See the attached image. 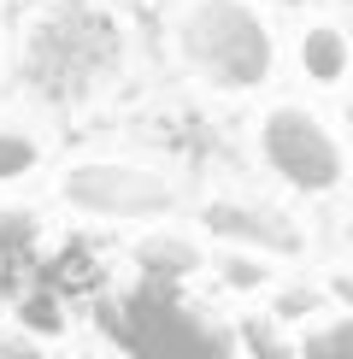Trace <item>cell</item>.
Listing matches in <instances>:
<instances>
[{
  "mask_svg": "<svg viewBox=\"0 0 353 359\" xmlns=\"http://www.w3.org/2000/svg\"><path fill=\"white\" fill-rule=\"evenodd\" d=\"M124 18L106 0H53L18 41V77L41 107H88L124 77Z\"/></svg>",
  "mask_w": 353,
  "mask_h": 359,
  "instance_id": "1",
  "label": "cell"
},
{
  "mask_svg": "<svg viewBox=\"0 0 353 359\" xmlns=\"http://www.w3.org/2000/svg\"><path fill=\"white\" fill-rule=\"evenodd\" d=\"M95 324L124 359H235L242 330L165 277H136L95 301Z\"/></svg>",
  "mask_w": 353,
  "mask_h": 359,
  "instance_id": "2",
  "label": "cell"
},
{
  "mask_svg": "<svg viewBox=\"0 0 353 359\" xmlns=\"http://www.w3.org/2000/svg\"><path fill=\"white\" fill-rule=\"evenodd\" d=\"M176 48L218 95H247L277 65L271 18L254 0H188L176 12Z\"/></svg>",
  "mask_w": 353,
  "mask_h": 359,
  "instance_id": "3",
  "label": "cell"
},
{
  "mask_svg": "<svg viewBox=\"0 0 353 359\" xmlns=\"http://www.w3.org/2000/svg\"><path fill=\"white\" fill-rule=\"evenodd\" d=\"M259 147H265V165L300 194H330L342 183V171H347V154H342V142H335V130L324 124L312 107H294V100L265 112Z\"/></svg>",
  "mask_w": 353,
  "mask_h": 359,
  "instance_id": "4",
  "label": "cell"
},
{
  "mask_svg": "<svg viewBox=\"0 0 353 359\" xmlns=\"http://www.w3.org/2000/svg\"><path fill=\"white\" fill-rule=\"evenodd\" d=\"M59 194H65L71 212L88 218H165L176 206V189L165 171L147 165H124V159H83L59 177Z\"/></svg>",
  "mask_w": 353,
  "mask_h": 359,
  "instance_id": "5",
  "label": "cell"
},
{
  "mask_svg": "<svg viewBox=\"0 0 353 359\" xmlns=\"http://www.w3.org/2000/svg\"><path fill=\"white\" fill-rule=\"evenodd\" d=\"M206 230L235 236V242H254L259 253H294L300 230L277 212V206H242V201H212L206 206Z\"/></svg>",
  "mask_w": 353,
  "mask_h": 359,
  "instance_id": "6",
  "label": "cell"
},
{
  "mask_svg": "<svg viewBox=\"0 0 353 359\" xmlns=\"http://www.w3.org/2000/svg\"><path fill=\"white\" fill-rule=\"evenodd\" d=\"M200 248L176 230H153L147 242H136V277H165V283H188L200 271Z\"/></svg>",
  "mask_w": 353,
  "mask_h": 359,
  "instance_id": "7",
  "label": "cell"
},
{
  "mask_svg": "<svg viewBox=\"0 0 353 359\" xmlns=\"http://www.w3.org/2000/svg\"><path fill=\"white\" fill-rule=\"evenodd\" d=\"M300 71L318 88H335L347 77V36L335 24H306L300 29Z\"/></svg>",
  "mask_w": 353,
  "mask_h": 359,
  "instance_id": "8",
  "label": "cell"
},
{
  "mask_svg": "<svg viewBox=\"0 0 353 359\" xmlns=\"http://www.w3.org/2000/svg\"><path fill=\"white\" fill-rule=\"evenodd\" d=\"M294 359H353V318L335 312V318L312 324L300 336V348H294Z\"/></svg>",
  "mask_w": 353,
  "mask_h": 359,
  "instance_id": "9",
  "label": "cell"
},
{
  "mask_svg": "<svg viewBox=\"0 0 353 359\" xmlns=\"http://www.w3.org/2000/svg\"><path fill=\"white\" fill-rule=\"evenodd\" d=\"M18 324L29 336H59L65 330V301H59V289H48V283H41V289H29V294H18Z\"/></svg>",
  "mask_w": 353,
  "mask_h": 359,
  "instance_id": "10",
  "label": "cell"
},
{
  "mask_svg": "<svg viewBox=\"0 0 353 359\" xmlns=\"http://www.w3.org/2000/svg\"><path fill=\"white\" fill-rule=\"evenodd\" d=\"M41 242V218L29 206H0V259H24Z\"/></svg>",
  "mask_w": 353,
  "mask_h": 359,
  "instance_id": "11",
  "label": "cell"
},
{
  "mask_svg": "<svg viewBox=\"0 0 353 359\" xmlns=\"http://www.w3.org/2000/svg\"><path fill=\"white\" fill-rule=\"evenodd\" d=\"M41 165V142L29 136V130H6L0 124V183H18Z\"/></svg>",
  "mask_w": 353,
  "mask_h": 359,
  "instance_id": "12",
  "label": "cell"
},
{
  "mask_svg": "<svg viewBox=\"0 0 353 359\" xmlns=\"http://www.w3.org/2000/svg\"><path fill=\"white\" fill-rule=\"evenodd\" d=\"M247 341H254V353H265V359H294V353L283 348V336H277L271 324H259V318L247 324Z\"/></svg>",
  "mask_w": 353,
  "mask_h": 359,
  "instance_id": "13",
  "label": "cell"
},
{
  "mask_svg": "<svg viewBox=\"0 0 353 359\" xmlns=\"http://www.w3.org/2000/svg\"><path fill=\"white\" fill-rule=\"evenodd\" d=\"M0 359H48V348H41V336L18 330V336H0Z\"/></svg>",
  "mask_w": 353,
  "mask_h": 359,
  "instance_id": "14",
  "label": "cell"
},
{
  "mask_svg": "<svg viewBox=\"0 0 353 359\" xmlns=\"http://www.w3.org/2000/svg\"><path fill=\"white\" fill-rule=\"evenodd\" d=\"M254 277H265L254 259H230V283H254Z\"/></svg>",
  "mask_w": 353,
  "mask_h": 359,
  "instance_id": "15",
  "label": "cell"
}]
</instances>
